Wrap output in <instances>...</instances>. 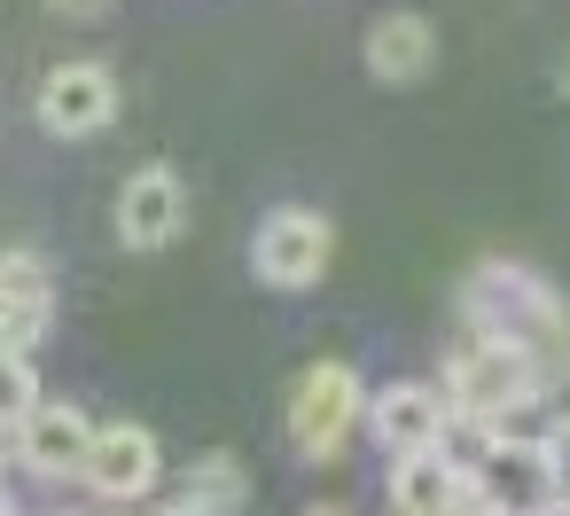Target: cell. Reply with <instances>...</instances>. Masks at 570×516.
Returning <instances> with one entry per match:
<instances>
[{
	"mask_svg": "<svg viewBox=\"0 0 570 516\" xmlns=\"http://www.w3.org/2000/svg\"><path fill=\"white\" fill-rule=\"evenodd\" d=\"M328 259H336V227L321 212H305V204L266 212L258 235H250V274L266 290H313L328 274Z\"/></svg>",
	"mask_w": 570,
	"mask_h": 516,
	"instance_id": "obj_4",
	"label": "cell"
},
{
	"mask_svg": "<svg viewBox=\"0 0 570 516\" xmlns=\"http://www.w3.org/2000/svg\"><path fill=\"white\" fill-rule=\"evenodd\" d=\"M547 461H554V477H562V493H570V415L547 422Z\"/></svg>",
	"mask_w": 570,
	"mask_h": 516,
	"instance_id": "obj_16",
	"label": "cell"
},
{
	"mask_svg": "<svg viewBox=\"0 0 570 516\" xmlns=\"http://www.w3.org/2000/svg\"><path fill=\"white\" fill-rule=\"evenodd\" d=\"M157 477H165V446H157V430H149V422H102L95 461H87L79 485L102 493V500H141Z\"/></svg>",
	"mask_w": 570,
	"mask_h": 516,
	"instance_id": "obj_10",
	"label": "cell"
},
{
	"mask_svg": "<svg viewBox=\"0 0 570 516\" xmlns=\"http://www.w3.org/2000/svg\"><path fill=\"white\" fill-rule=\"evenodd\" d=\"M40 134L56 142H79V134H102L118 118V71L110 64H56L40 79Z\"/></svg>",
	"mask_w": 570,
	"mask_h": 516,
	"instance_id": "obj_7",
	"label": "cell"
},
{
	"mask_svg": "<svg viewBox=\"0 0 570 516\" xmlns=\"http://www.w3.org/2000/svg\"><path fill=\"white\" fill-rule=\"evenodd\" d=\"M0 516H17V500H9V485H0Z\"/></svg>",
	"mask_w": 570,
	"mask_h": 516,
	"instance_id": "obj_19",
	"label": "cell"
},
{
	"mask_svg": "<svg viewBox=\"0 0 570 516\" xmlns=\"http://www.w3.org/2000/svg\"><path fill=\"white\" fill-rule=\"evenodd\" d=\"M469 493H476L484 516H554L570 500L554 461H547V438H500L492 461L469 477Z\"/></svg>",
	"mask_w": 570,
	"mask_h": 516,
	"instance_id": "obj_5",
	"label": "cell"
},
{
	"mask_svg": "<svg viewBox=\"0 0 570 516\" xmlns=\"http://www.w3.org/2000/svg\"><path fill=\"white\" fill-rule=\"evenodd\" d=\"M367 383L352 360H313L297 383H289V446L305 461H336L352 446V430L367 422Z\"/></svg>",
	"mask_w": 570,
	"mask_h": 516,
	"instance_id": "obj_3",
	"label": "cell"
},
{
	"mask_svg": "<svg viewBox=\"0 0 570 516\" xmlns=\"http://www.w3.org/2000/svg\"><path fill=\"white\" fill-rule=\"evenodd\" d=\"M367 71H375V87H422V79L438 71V25L414 17V9L375 17V32H367Z\"/></svg>",
	"mask_w": 570,
	"mask_h": 516,
	"instance_id": "obj_12",
	"label": "cell"
},
{
	"mask_svg": "<svg viewBox=\"0 0 570 516\" xmlns=\"http://www.w3.org/2000/svg\"><path fill=\"white\" fill-rule=\"evenodd\" d=\"M40 415V368H32V352H9L0 344V430H24Z\"/></svg>",
	"mask_w": 570,
	"mask_h": 516,
	"instance_id": "obj_15",
	"label": "cell"
},
{
	"mask_svg": "<svg viewBox=\"0 0 570 516\" xmlns=\"http://www.w3.org/2000/svg\"><path fill=\"white\" fill-rule=\"evenodd\" d=\"M188 227V188L173 165H141L126 188H118V243L126 251H165L173 235Z\"/></svg>",
	"mask_w": 570,
	"mask_h": 516,
	"instance_id": "obj_9",
	"label": "cell"
},
{
	"mask_svg": "<svg viewBox=\"0 0 570 516\" xmlns=\"http://www.w3.org/2000/svg\"><path fill=\"white\" fill-rule=\"evenodd\" d=\"M391 508L399 516H461L469 508V477L445 454H399L391 461Z\"/></svg>",
	"mask_w": 570,
	"mask_h": 516,
	"instance_id": "obj_13",
	"label": "cell"
},
{
	"mask_svg": "<svg viewBox=\"0 0 570 516\" xmlns=\"http://www.w3.org/2000/svg\"><path fill=\"white\" fill-rule=\"evenodd\" d=\"M461 321L476 329V337H508V344H523L531 360L570 329V305L531 274V266H515V259H492V266H476L469 282H461Z\"/></svg>",
	"mask_w": 570,
	"mask_h": 516,
	"instance_id": "obj_2",
	"label": "cell"
},
{
	"mask_svg": "<svg viewBox=\"0 0 570 516\" xmlns=\"http://www.w3.org/2000/svg\"><path fill=\"white\" fill-rule=\"evenodd\" d=\"M56 329V274L40 251H0V344L32 352Z\"/></svg>",
	"mask_w": 570,
	"mask_h": 516,
	"instance_id": "obj_11",
	"label": "cell"
},
{
	"mask_svg": "<svg viewBox=\"0 0 570 516\" xmlns=\"http://www.w3.org/2000/svg\"><path fill=\"white\" fill-rule=\"evenodd\" d=\"M95 438H102V422H95L79 399H40V415L17 430V461H24L32 477L63 485V477H87Z\"/></svg>",
	"mask_w": 570,
	"mask_h": 516,
	"instance_id": "obj_8",
	"label": "cell"
},
{
	"mask_svg": "<svg viewBox=\"0 0 570 516\" xmlns=\"http://www.w3.org/2000/svg\"><path fill=\"white\" fill-rule=\"evenodd\" d=\"M165 516H196V508H180V500H173V508H165Z\"/></svg>",
	"mask_w": 570,
	"mask_h": 516,
	"instance_id": "obj_21",
	"label": "cell"
},
{
	"mask_svg": "<svg viewBox=\"0 0 570 516\" xmlns=\"http://www.w3.org/2000/svg\"><path fill=\"white\" fill-rule=\"evenodd\" d=\"M180 508H196V516H243V508H250V469H243L235 454H204V461H188Z\"/></svg>",
	"mask_w": 570,
	"mask_h": 516,
	"instance_id": "obj_14",
	"label": "cell"
},
{
	"mask_svg": "<svg viewBox=\"0 0 570 516\" xmlns=\"http://www.w3.org/2000/svg\"><path fill=\"white\" fill-rule=\"evenodd\" d=\"M48 9H56V17H102L110 0H48Z\"/></svg>",
	"mask_w": 570,
	"mask_h": 516,
	"instance_id": "obj_17",
	"label": "cell"
},
{
	"mask_svg": "<svg viewBox=\"0 0 570 516\" xmlns=\"http://www.w3.org/2000/svg\"><path fill=\"white\" fill-rule=\"evenodd\" d=\"M305 516H352V508H336V500H321V508H305Z\"/></svg>",
	"mask_w": 570,
	"mask_h": 516,
	"instance_id": "obj_18",
	"label": "cell"
},
{
	"mask_svg": "<svg viewBox=\"0 0 570 516\" xmlns=\"http://www.w3.org/2000/svg\"><path fill=\"white\" fill-rule=\"evenodd\" d=\"M554 79H562V95H570V56H562V71H554Z\"/></svg>",
	"mask_w": 570,
	"mask_h": 516,
	"instance_id": "obj_20",
	"label": "cell"
},
{
	"mask_svg": "<svg viewBox=\"0 0 570 516\" xmlns=\"http://www.w3.org/2000/svg\"><path fill=\"white\" fill-rule=\"evenodd\" d=\"M445 399H453V415L500 422V438H539V430H523V415L547 399V368H539L523 344L469 329V337L453 344V360H445Z\"/></svg>",
	"mask_w": 570,
	"mask_h": 516,
	"instance_id": "obj_1",
	"label": "cell"
},
{
	"mask_svg": "<svg viewBox=\"0 0 570 516\" xmlns=\"http://www.w3.org/2000/svg\"><path fill=\"white\" fill-rule=\"evenodd\" d=\"M0 438H9V430H0Z\"/></svg>",
	"mask_w": 570,
	"mask_h": 516,
	"instance_id": "obj_22",
	"label": "cell"
},
{
	"mask_svg": "<svg viewBox=\"0 0 570 516\" xmlns=\"http://www.w3.org/2000/svg\"><path fill=\"white\" fill-rule=\"evenodd\" d=\"M445 422H453V399H445V383H422V376H399V383H383L367 399V430H375V446L391 461L399 454H438Z\"/></svg>",
	"mask_w": 570,
	"mask_h": 516,
	"instance_id": "obj_6",
	"label": "cell"
}]
</instances>
